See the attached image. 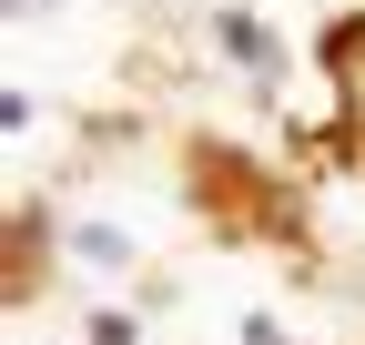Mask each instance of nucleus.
Here are the masks:
<instances>
[{
  "mask_svg": "<svg viewBox=\"0 0 365 345\" xmlns=\"http://www.w3.org/2000/svg\"><path fill=\"white\" fill-rule=\"evenodd\" d=\"M213 31H223V51H234L244 71H274V41H264V21H254V11H223Z\"/></svg>",
  "mask_w": 365,
  "mask_h": 345,
  "instance_id": "obj_1",
  "label": "nucleus"
},
{
  "mask_svg": "<svg viewBox=\"0 0 365 345\" xmlns=\"http://www.w3.org/2000/svg\"><path fill=\"white\" fill-rule=\"evenodd\" d=\"M71 244H81V254H91V264H122V254H132V244H122V234H112V224H81V234H71Z\"/></svg>",
  "mask_w": 365,
  "mask_h": 345,
  "instance_id": "obj_2",
  "label": "nucleus"
}]
</instances>
